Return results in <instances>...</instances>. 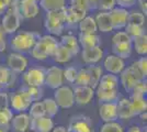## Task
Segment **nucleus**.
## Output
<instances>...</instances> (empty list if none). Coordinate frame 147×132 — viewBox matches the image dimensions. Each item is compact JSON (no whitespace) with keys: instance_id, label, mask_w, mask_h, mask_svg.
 <instances>
[{"instance_id":"f257e3e1","label":"nucleus","mask_w":147,"mask_h":132,"mask_svg":"<svg viewBox=\"0 0 147 132\" xmlns=\"http://www.w3.org/2000/svg\"><path fill=\"white\" fill-rule=\"evenodd\" d=\"M59 42L53 35H41L35 45L30 51L31 55L35 60L45 61L49 57H53Z\"/></svg>"},{"instance_id":"f03ea898","label":"nucleus","mask_w":147,"mask_h":132,"mask_svg":"<svg viewBox=\"0 0 147 132\" xmlns=\"http://www.w3.org/2000/svg\"><path fill=\"white\" fill-rule=\"evenodd\" d=\"M65 18H66V7L47 11L44 21V28L51 35H61L65 29Z\"/></svg>"},{"instance_id":"7ed1b4c3","label":"nucleus","mask_w":147,"mask_h":132,"mask_svg":"<svg viewBox=\"0 0 147 132\" xmlns=\"http://www.w3.org/2000/svg\"><path fill=\"white\" fill-rule=\"evenodd\" d=\"M40 37L41 35L37 32H19L10 40V47L17 53H28L35 45Z\"/></svg>"},{"instance_id":"20e7f679","label":"nucleus","mask_w":147,"mask_h":132,"mask_svg":"<svg viewBox=\"0 0 147 132\" xmlns=\"http://www.w3.org/2000/svg\"><path fill=\"white\" fill-rule=\"evenodd\" d=\"M23 18L19 12L17 3L12 0V3L7 9V11L3 13V17L1 20V28L6 34H13L18 31V29L21 25Z\"/></svg>"},{"instance_id":"39448f33","label":"nucleus","mask_w":147,"mask_h":132,"mask_svg":"<svg viewBox=\"0 0 147 132\" xmlns=\"http://www.w3.org/2000/svg\"><path fill=\"white\" fill-rule=\"evenodd\" d=\"M10 105L13 110L18 112H23L30 108L31 104L33 102L29 94L24 90V88L21 87L17 91H14L10 97Z\"/></svg>"},{"instance_id":"423d86ee","label":"nucleus","mask_w":147,"mask_h":132,"mask_svg":"<svg viewBox=\"0 0 147 132\" xmlns=\"http://www.w3.org/2000/svg\"><path fill=\"white\" fill-rule=\"evenodd\" d=\"M67 132H96L91 119L85 114H77L73 117L67 128Z\"/></svg>"},{"instance_id":"0eeeda50","label":"nucleus","mask_w":147,"mask_h":132,"mask_svg":"<svg viewBox=\"0 0 147 132\" xmlns=\"http://www.w3.org/2000/svg\"><path fill=\"white\" fill-rule=\"evenodd\" d=\"M54 100L61 108H71L75 104L73 89L68 86H61L56 88L54 93Z\"/></svg>"},{"instance_id":"6e6552de","label":"nucleus","mask_w":147,"mask_h":132,"mask_svg":"<svg viewBox=\"0 0 147 132\" xmlns=\"http://www.w3.org/2000/svg\"><path fill=\"white\" fill-rule=\"evenodd\" d=\"M45 74L46 69L43 67H33L24 73L23 81L28 86L42 87L45 84Z\"/></svg>"},{"instance_id":"1a4fd4ad","label":"nucleus","mask_w":147,"mask_h":132,"mask_svg":"<svg viewBox=\"0 0 147 132\" xmlns=\"http://www.w3.org/2000/svg\"><path fill=\"white\" fill-rule=\"evenodd\" d=\"M17 3L18 10L21 17L23 19H32L35 18L38 14L40 6L36 1H31V0H14Z\"/></svg>"},{"instance_id":"9d476101","label":"nucleus","mask_w":147,"mask_h":132,"mask_svg":"<svg viewBox=\"0 0 147 132\" xmlns=\"http://www.w3.org/2000/svg\"><path fill=\"white\" fill-rule=\"evenodd\" d=\"M120 74H121V77H120L121 84H122V86L124 87V89L126 91H129V93H131L132 88L134 87V85L138 81L145 79V78H142V76L135 70V68L132 65L129 66L127 68H124Z\"/></svg>"},{"instance_id":"9b49d317","label":"nucleus","mask_w":147,"mask_h":132,"mask_svg":"<svg viewBox=\"0 0 147 132\" xmlns=\"http://www.w3.org/2000/svg\"><path fill=\"white\" fill-rule=\"evenodd\" d=\"M109 13H110L113 30L120 31L124 29V26L126 25V22H127V16H129L127 9L121 8V7H114L112 10L109 11Z\"/></svg>"},{"instance_id":"f8f14e48","label":"nucleus","mask_w":147,"mask_h":132,"mask_svg":"<svg viewBox=\"0 0 147 132\" xmlns=\"http://www.w3.org/2000/svg\"><path fill=\"white\" fill-rule=\"evenodd\" d=\"M63 82H64V76H63V69L57 67V66H53L46 70L45 74V85H47L49 88L52 89H56V88L63 86Z\"/></svg>"},{"instance_id":"ddd939ff","label":"nucleus","mask_w":147,"mask_h":132,"mask_svg":"<svg viewBox=\"0 0 147 132\" xmlns=\"http://www.w3.org/2000/svg\"><path fill=\"white\" fill-rule=\"evenodd\" d=\"M73 93L75 102L77 105L84 106L92 100L93 95H94V89H92L89 86H76Z\"/></svg>"},{"instance_id":"4468645a","label":"nucleus","mask_w":147,"mask_h":132,"mask_svg":"<svg viewBox=\"0 0 147 132\" xmlns=\"http://www.w3.org/2000/svg\"><path fill=\"white\" fill-rule=\"evenodd\" d=\"M88 11L84 9H79L76 7H66V18H65V25L69 28H74L78 25L81 20L87 16Z\"/></svg>"},{"instance_id":"2eb2a0df","label":"nucleus","mask_w":147,"mask_h":132,"mask_svg":"<svg viewBox=\"0 0 147 132\" xmlns=\"http://www.w3.org/2000/svg\"><path fill=\"white\" fill-rule=\"evenodd\" d=\"M28 66V60L21 53H11L8 56V67L14 72L16 74H20L24 72Z\"/></svg>"},{"instance_id":"dca6fc26","label":"nucleus","mask_w":147,"mask_h":132,"mask_svg":"<svg viewBox=\"0 0 147 132\" xmlns=\"http://www.w3.org/2000/svg\"><path fill=\"white\" fill-rule=\"evenodd\" d=\"M31 130L34 132H51L54 128L52 119L47 116L31 118L30 119Z\"/></svg>"},{"instance_id":"f3484780","label":"nucleus","mask_w":147,"mask_h":132,"mask_svg":"<svg viewBox=\"0 0 147 132\" xmlns=\"http://www.w3.org/2000/svg\"><path fill=\"white\" fill-rule=\"evenodd\" d=\"M117 101L115 102H103L100 105L99 114L104 122L115 121L117 119Z\"/></svg>"},{"instance_id":"a211bd4d","label":"nucleus","mask_w":147,"mask_h":132,"mask_svg":"<svg viewBox=\"0 0 147 132\" xmlns=\"http://www.w3.org/2000/svg\"><path fill=\"white\" fill-rule=\"evenodd\" d=\"M104 68L111 74L117 75L125 68V64H124V61L121 57L112 54V55H108L105 57V60H104Z\"/></svg>"},{"instance_id":"6ab92c4d","label":"nucleus","mask_w":147,"mask_h":132,"mask_svg":"<svg viewBox=\"0 0 147 132\" xmlns=\"http://www.w3.org/2000/svg\"><path fill=\"white\" fill-rule=\"evenodd\" d=\"M103 56V51L100 46H94L91 49H82L81 52V58L82 61L88 65H93L101 61Z\"/></svg>"},{"instance_id":"aec40b11","label":"nucleus","mask_w":147,"mask_h":132,"mask_svg":"<svg viewBox=\"0 0 147 132\" xmlns=\"http://www.w3.org/2000/svg\"><path fill=\"white\" fill-rule=\"evenodd\" d=\"M94 20H96L97 28H98L99 31L103 32V33L113 31L109 11H100L97 14V17L94 18Z\"/></svg>"},{"instance_id":"412c9836","label":"nucleus","mask_w":147,"mask_h":132,"mask_svg":"<svg viewBox=\"0 0 147 132\" xmlns=\"http://www.w3.org/2000/svg\"><path fill=\"white\" fill-rule=\"evenodd\" d=\"M129 104L133 110V113L135 116H140L141 113L146 111L147 109V100L145 96H140V95H131L129 97Z\"/></svg>"},{"instance_id":"4be33fe9","label":"nucleus","mask_w":147,"mask_h":132,"mask_svg":"<svg viewBox=\"0 0 147 132\" xmlns=\"http://www.w3.org/2000/svg\"><path fill=\"white\" fill-rule=\"evenodd\" d=\"M16 73L12 72L8 66L0 65V88H8L14 85Z\"/></svg>"},{"instance_id":"5701e85b","label":"nucleus","mask_w":147,"mask_h":132,"mask_svg":"<svg viewBox=\"0 0 147 132\" xmlns=\"http://www.w3.org/2000/svg\"><path fill=\"white\" fill-rule=\"evenodd\" d=\"M78 43L82 49H91L94 46H100L101 40L97 33L93 34H84L79 33L78 35Z\"/></svg>"},{"instance_id":"b1692460","label":"nucleus","mask_w":147,"mask_h":132,"mask_svg":"<svg viewBox=\"0 0 147 132\" xmlns=\"http://www.w3.org/2000/svg\"><path fill=\"white\" fill-rule=\"evenodd\" d=\"M97 89V97L98 100L103 104V102H115L119 101V97H120V93L117 89H100V88H96Z\"/></svg>"},{"instance_id":"393cba45","label":"nucleus","mask_w":147,"mask_h":132,"mask_svg":"<svg viewBox=\"0 0 147 132\" xmlns=\"http://www.w3.org/2000/svg\"><path fill=\"white\" fill-rule=\"evenodd\" d=\"M30 116H28L23 112L13 117L11 120L13 130L17 132H25L26 129L30 127Z\"/></svg>"},{"instance_id":"a878e982","label":"nucleus","mask_w":147,"mask_h":132,"mask_svg":"<svg viewBox=\"0 0 147 132\" xmlns=\"http://www.w3.org/2000/svg\"><path fill=\"white\" fill-rule=\"evenodd\" d=\"M78 28H79L80 33H84V34H93L98 31L96 20L93 17H90V16H86L81 20L78 23Z\"/></svg>"},{"instance_id":"bb28decb","label":"nucleus","mask_w":147,"mask_h":132,"mask_svg":"<svg viewBox=\"0 0 147 132\" xmlns=\"http://www.w3.org/2000/svg\"><path fill=\"white\" fill-rule=\"evenodd\" d=\"M59 43L70 51L74 56L77 55L80 52V45H79V43H78V39L76 38V37H74V35H71V34L63 35L61 38Z\"/></svg>"},{"instance_id":"cd10ccee","label":"nucleus","mask_w":147,"mask_h":132,"mask_svg":"<svg viewBox=\"0 0 147 132\" xmlns=\"http://www.w3.org/2000/svg\"><path fill=\"white\" fill-rule=\"evenodd\" d=\"M117 118L121 119H131L134 117V113L131 107L129 100L126 98H122L121 100L117 102Z\"/></svg>"},{"instance_id":"c85d7f7f","label":"nucleus","mask_w":147,"mask_h":132,"mask_svg":"<svg viewBox=\"0 0 147 132\" xmlns=\"http://www.w3.org/2000/svg\"><path fill=\"white\" fill-rule=\"evenodd\" d=\"M117 87H119L117 76L109 73L107 75L101 76L97 88H100V89H117Z\"/></svg>"},{"instance_id":"c756f323","label":"nucleus","mask_w":147,"mask_h":132,"mask_svg":"<svg viewBox=\"0 0 147 132\" xmlns=\"http://www.w3.org/2000/svg\"><path fill=\"white\" fill-rule=\"evenodd\" d=\"M132 50H133L132 42L113 44L112 45V52H113V54L119 57H121L122 60L129 58L131 56V54H132Z\"/></svg>"},{"instance_id":"7c9ffc66","label":"nucleus","mask_w":147,"mask_h":132,"mask_svg":"<svg viewBox=\"0 0 147 132\" xmlns=\"http://www.w3.org/2000/svg\"><path fill=\"white\" fill-rule=\"evenodd\" d=\"M73 57H74V55L71 54V52L68 50V49H66L64 45H61V43L58 44L55 53H54V55H53L54 61L61 64L67 63V62H69Z\"/></svg>"},{"instance_id":"2f4dec72","label":"nucleus","mask_w":147,"mask_h":132,"mask_svg":"<svg viewBox=\"0 0 147 132\" xmlns=\"http://www.w3.org/2000/svg\"><path fill=\"white\" fill-rule=\"evenodd\" d=\"M132 45L134 46V50L137 54L142 56H146L147 54V34L146 32L141 34L140 37H136L132 40Z\"/></svg>"},{"instance_id":"473e14b6","label":"nucleus","mask_w":147,"mask_h":132,"mask_svg":"<svg viewBox=\"0 0 147 132\" xmlns=\"http://www.w3.org/2000/svg\"><path fill=\"white\" fill-rule=\"evenodd\" d=\"M88 73H89V77H90V82H89V87H91L92 89H96L98 87L99 81L101 78L102 75V68L99 67L97 65H89L88 67H86Z\"/></svg>"},{"instance_id":"72a5a7b5","label":"nucleus","mask_w":147,"mask_h":132,"mask_svg":"<svg viewBox=\"0 0 147 132\" xmlns=\"http://www.w3.org/2000/svg\"><path fill=\"white\" fill-rule=\"evenodd\" d=\"M38 6L47 12L66 7V0H40Z\"/></svg>"},{"instance_id":"f704fd0d","label":"nucleus","mask_w":147,"mask_h":132,"mask_svg":"<svg viewBox=\"0 0 147 132\" xmlns=\"http://www.w3.org/2000/svg\"><path fill=\"white\" fill-rule=\"evenodd\" d=\"M13 118L12 110L9 107L0 108V128L8 130L10 129V122Z\"/></svg>"},{"instance_id":"c9c22d12","label":"nucleus","mask_w":147,"mask_h":132,"mask_svg":"<svg viewBox=\"0 0 147 132\" xmlns=\"http://www.w3.org/2000/svg\"><path fill=\"white\" fill-rule=\"evenodd\" d=\"M126 24L144 26V25H145V14H143V13L140 12V11H132V12H129Z\"/></svg>"},{"instance_id":"e433bc0d","label":"nucleus","mask_w":147,"mask_h":132,"mask_svg":"<svg viewBox=\"0 0 147 132\" xmlns=\"http://www.w3.org/2000/svg\"><path fill=\"white\" fill-rule=\"evenodd\" d=\"M44 107H45V116H47L49 118L55 117L58 112V105L56 104V101L52 98H46L43 100Z\"/></svg>"},{"instance_id":"4c0bfd02","label":"nucleus","mask_w":147,"mask_h":132,"mask_svg":"<svg viewBox=\"0 0 147 132\" xmlns=\"http://www.w3.org/2000/svg\"><path fill=\"white\" fill-rule=\"evenodd\" d=\"M89 82H90V77L87 68H81L77 72L75 82L73 84L75 86H89Z\"/></svg>"},{"instance_id":"58836bf2","label":"nucleus","mask_w":147,"mask_h":132,"mask_svg":"<svg viewBox=\"0 0 147 132\" xmlns=\"http://www.w3.org/2000/svg\"><path fill=\"white\" fill-rule=\"evenodd\" d=\"M22 87L24 88V90L29 94L32 101H37L42 99V97H43V95H44L43 88L42 87L28 86V85H24V86H22Z\"/></svg>"},{"instance_id":"ea45409f","label":"nucleus","mask_w":147,"mask_h":132,"mask_svg":"<svg viewBox=\"0 0 147 132\" xmlns=\"http://www.w3.org/2000/svg\"><path fill=\"white\" fill-rule=\"evenodd\" d=\"M45 116V107L43 101H34L30 108V118H37Z\"/></svg>"},{"instance_id":"a19ab883","label":"nucleus","mask_w":147,"mask_h":132,"mask_svg":"<svg viewBox=\"0 0 147 132\" xmlns=\"http://www.w3.org/2000/svg\"><path fill=\"white\" fill-rule=\"evenodd\" d=\"M132 66L135 68V70L142 76V78H146L147 76V57L143 56L138 61H136L132 64Z\"/></svg>"},{"instance_id":"79ce46f5","label":"nucleus","mask_w":147,"mask_h":132,"mask_svg":"<svg viewBox=\"0 0 147 132\" xmlns=\"http://www.w3.org/2000/svg\"><path fill=\"white\" fill-rule=\"evenodd\" d=\"M147 93V83L146 78L141 79L134 85V87L131 90V95H140V96H146Z\"/></svg>"},{"instance_id":"37998d69","label":"nucleus","mask_w":147,"mask_h":132,"mask_svg":"<svg viewBox=\"0 0 147 132\" xmlns=\"http://www.w3.org/2000/svg\"><path fill=\"white\" fill-rule=\"evenodd\" d=\"M124 29H125V32L131 37L132 40L136 37H140L143 33H145V28L144 26H138V25L126 24L124 26Z\"/></svg>"},{"instance_id":"c03bdc74","label":"nucleus","mask_w":147,"mask_h":132,"mask_svg":"<svg viewBox=\"0 0 147 132\" xmlns=\"http://www.w3.org/2000/svg\"><path fill=\"white\" fill-rule=\"evenodd\" d=\"M100 132H124L123 128L120 123L110 121V122H105L103 126L101 127Z\"/></svg>"},{"instance_id":"a18cd8bd","label":"nucleus","mask_w":147,"mask_h":132,"mask_svg":"<svg viewBox=\"0 0 147 132\" xmlns=\"http://www.w3.org/2000/svg\"><path fill=\"white\" fill-rule=\"evenodd\" d=\"M127 42H132V39L125 31H117L112 38V45L119 43H127Z\"/></svg>"},{"instance_id":"49530a36","label":"nucleus","mask_w":147,"mask_h":132,"mask_svg":"<svg viewBox=\"0 0 147 132\" xmlns=\"http://www.w3.org/2000/svg\"><path fill=\"white\" fill-rule=\"evenodd\" d=\"M114 7H117L115 0H99L98 9L100 11H110Z\"/></svg>"},{"instance_id":"de8ad7c7","label":"nucleus","mask_w":147,"mask_h":132,"mask_svg":"<svg viewBox=\"0 0 147 132\" xmlns=\"http://www.w3.org/2000/svg\"><path fill=\"white\" fill-rule=\"evenodd\" d=\"M77 72H78V70L75 68V67H68V68H66L65 70H63V76H64V78H65L68 83L73 84V83L75 82Z\"/></svg>"},{"instance_id":"09e8293b","label":"nucleus","mask_w":147,"mask_h":132,"mask_svg":"<svg viewBox=\"0 0 147 132\" xmlns=\"http://www.w3.org/2000/svg\"><path fill=\"white\" fill-rule=\"evenodd\" d=\"M69 6L76 7L79 9H84L86 11H90L88 0H69Z\"/></svg>"},{"instance_id":"8fccbe9b","label":"nucleus","mask_w":147,"mask_h":132,"mask_svg":"<svg viewBox=\"0 0 147 132\" xmlns=\"http://www.w3.org/2000/svg\"><path fill=\"white\" fill-rule=\"evenodd\" d=\"M136 1L137 0H115L117 6L121 7V8H125V9L133 7L136 3Z\"/></svg>"},{"instance_id":"3c124183","label":"nucleus","mask_w":147,"mask_h":132,"mask_svg":"<svg viewBox=\"0 0 147 132\" xmlns=\"http://www.w3.org/2000/svg\"><path fill=\"white\" fill-rule=\"evenodd\" d=\"M12 3V0H0V16L7 11V9Z\"/></svg>"},{"instance_id":"603ef678","label":"nucleus","mask_w":147,"mask_h":132,"mask_svg":"<svg viewBox=\"0 0 147 132\" xmlns=\"http://www.w3.org/2000/svg\"><path fill=\"white\" fill-rule=\"evenodd\" d=\"M9 107V97L6 93H0V108Z\"/></svg>"},{"instance_id":"864d4df0","label":"nucleus","mask_w":147,"mask_h":132,"mask_svg":"<svg viewBox=\"0 0 147 132\" xmlns=\"http://www.w3.org/2000/svg\"><path fill=\"white\" fill-rule=\"evenodd\" d=\"M5 31L2 30L1 25H0V52H3L6 50V40H5Z\"/></svg>"},{"instance_id":"5fc2aeb1","label":"nucleus","mask_w":147,"mask_h":132,"mask_svg":"<svg viewBox=\"0 0 147 132\" xmlns=\"http://www.w3.org/2000/svg\"><path fill=\"white\" fill-rule=\"evenodd\" d=\"M138 1V6L141 8L142 13L143 14H147V0H137Z\"/></svg>"},{"instance_id":"6e6d98bb","label":"nucleus","mask_w":147,"mask_h":132,"mask_svg":"<svg viewBox=\"0 0 147 132\" xmlns=\"http://www.w3.org/2000/svg\"><path fill=\"white\" fill-rule=\"evenodd\" d=\"M88 3H89V9L94 10V9H98L99 0H88Z\"/></svg>"},{"instance_id":"4d7b16f0","label":"nucleus","mask_w":147,"mask_h":132,"mask_svg":"<svg viewBox=\"0 0 147 132\" xmlns=\"http://www.w3.org/2000/svg\"><path fill=\"white\" fill-rule=\"evenodd\" d=\"M127 132H146V130H142L140 127L137 126H133L129 128V130Z\"/></svg>"},{"instance_id":"13d9d810","label":"nucleus","mask_w":147,"mask_h":132,"mask_svg":"<svg viewBox=\"0 0 147 132\" xmlns=\"http://www.w3.org/2000/svg\"><path fill=\"white\" fill-rule=\"evenodd\" d=\"M51 132H67V129H66L65 127L59 126V127H57V128H53V130Z\"/></svg>"},{"instance_id":"bf43d9fd","label":"nucleus","mask_w":147,"mask_h":132,"mask_svg":"<svg viewBox=\"0 0 147 132\" xmlns=\"http://www.w3.org/2000/svg\"><path fill=\"white\" fill-rule=\"evenodd\" d=\"M0 132H9V131H8V130H5V129H1V128H0Z\"/></svg>"},{"instance_id":"052dcab7","label":"nucleus","mask_w":147,"mask_h":132,"mask_svg":"<svg viewBox=\"0 0 147 132\" xmlns=\"http://www.w3.org/2000/svg\"><path fill=\"white\" fill-rule=\"evenodd\" d=\"M31 1H36V2H38V1H40V0H31Z\"/></svg>"}]
</instances>
